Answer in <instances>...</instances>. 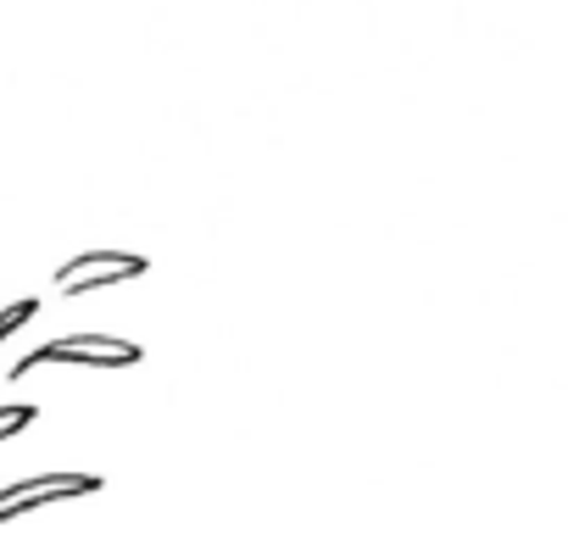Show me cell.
Here are the masks:
<instances>
[{"label":"cell","instance_id":"1","mask_svg":"<svg viewBox=\"0 0 568 540\" xmlns=\"http://www.w3.org/2000/svg\"><path fill=\"white\" fill-rule=\"evenodd\" d=\"M51 363H73V368H134V363H145V346L118 340V335H62L51 346H34L23 363H12V379H29L34 368H51Z\"/></svg>","mask_w":568,"mask_h":540},{"label":"cell","instance_id":"2","mask_svg":"<svg viewBox=\"0 0 568 540\" xmlns=\"http://www.w3.org/2000/svg\"><path fill=\"white\" fill-rule=\"evenodd\" d=\"M106 479L101 473H79V468H51V473H34V479H18L0 490V529L40 512V507H57V501H79V496H95Z\"/></svg>","mask_w":568,"mask_h":540},{"label":"cell","instance_id":"3","mask_svg":"<svg viewBox=\"0 0 568 540\" xmlns=\"http://www.w3.org/2000/svg\"><path fill=\"white\" fill-rule=\"evenodd\" d=\"M151 262L134 256V251H79L57 267V291L62 296H90V291H106V285H129V279H145Z\"/></svg>","mask_w":568,"mask_h":540},{"label":"cell","instance_id":"4","mask_svg":"<svg viewBox=\"0 0 568 540\" xmlns=\"http://www.w3.org/2000/svg\"><path fill=\"white\" fill-rule=\"evenodd\" d=\"M40 418V407H29V401H12V407H0V446H7L12 435H23L29 424Z\"/></svg>","mask_w":568,"mask_h":540}]
</instances>
